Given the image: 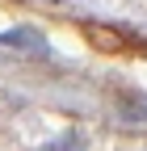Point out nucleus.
Wrapping results in <instances>:
<instances>
[{
  "instance_id": "1",
  "label": "nucleus",
  "mask_w": 147,
  "mask_h": 151,
  "mask_svg": "<svg viewBox=\"0 0 147 151\" xmlns=\"http://www.w3.org/2000/svg\"><path fill=\"white\" fill-rule=\"evenodd\" d=\"M0 42L4 46H21V50H34V55H50V46H46V38L34 29V25H17V29H9V34H0Z\"/></svg>"
},
{
  "instance_id": "2",
  "label": "nucleus",
  "mask_w": 147,
  "mask_h": 151,
  "mask_svg": "<svg viewBox=\"0 0 147 151\" xmlns=\"http://www.w3.org/2000/svg\"><path fill=\"white\" fill-rule=\"evenodd\" d=\"M42 151H88V147H84V139L76 134V130H63V134H59V139H50Z\"/></svg>"
}]
</instances>
